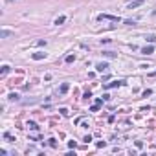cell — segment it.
Returning <instances> with one entry per match:
<instances>
[{
    "instance_id": "6da1fadb",
    "label": "cell",
    "mask_w": 156,
    "mask_h": 156,
    "mask_svg": "<svg viewBox=\"0 0 156 156\" xmlns=\"http://www.w3.org/2000/svg\"><path fill=\"white\" fill-rule=\"evenodd\" d=\"M99 20H112V22H119V17H112V15H105V13H101V15L97 17Z\"/></svg>"
},
{
    "instance_id": "7a4b0ae2",
    "label": "cell",
    "mask_w": 156,
    "mask_h": 156,
    "mask_svg": "<svg viewBox=\"0 0 156 156\" xmlns=\"http://www.w3.org/2000/svg\"><path fill=\"white\" fill-rule=\"evenodd\" d=\"M125 81H112V83H107L105 88H118V86H123Z\"/></svg>"
},
{
    "instance_id": "3957f363",
    "label": "cell",
    "mask_w": 156,
    "mask_h": 156,
    "mask_svg": "<svg viewBox=\"0 0 156 156\" xmlns=\"http://www.w3.org/2000/svg\"><path fill=\"white\" fill-rule=\"evenodd\" d=\"M143 4V0H132L130 4L127 6V9H134V8H138V6H141Z\"/></svg>"
},
{
    "instance_id": "277c9868",
    "label": "cell",
    "mask_w": 156,
    "mask_h": 156,
    "mask_svg": "<svg viewBox=\"0 0 156 156\" xmlns=\"http://www.w3.org/2000/svg\"><path fill=\"white\" fill-rule=\"evenodd\" d=\"M95 68H97V72H105L108 68V64L107 62H97V64H95Z\"/></svg>"
},
{
    "instance_id": "5b68a950",
    "label": "cell",
    "mask_w": 156,
    "mask_h": 156,
    "mask_svg": "<svg viewBox=\"0 0 156 156\" xmlns=\"http://www.w3.org/2000/svg\"><path fill=\"white\" fill-rule=\"evenodd\" d=\"M152 52H154L152 46H145V48H141V53H143V55H151Z\"/></svg>"
},
{
    "instance_id": "8992f818",
    "label": "cell",
    "mask_w": 156,
    "mask_h": 156,
    "mask_svg": "<svg viewBox=\"0 0 156 156\" xmlns=\"http://www.w3.org/2000/svg\"><path fill=\"white\" fill-rule=\"evenodd\" d=\"M44 57H46L44 52H37V53H33V59H35V61H41V59H44Z\"/></svg>"
},
{
    "instance_id": "52a82bcc",
    "label": "cell",
    "mask_w": 156,
    "mask_h": 156,
    "mask_svg": "<svg viewBox=\"0 0 156 156\" xmlns=\"http://www.w3.org/2000/svg\"><path fill=\"white\" fill-rule=\"evenodd\" d=\"M13 33L11 31H8V29H2V31H0V39H8V37H11Z\"/></svg>"
},
{
    "instance_id": "ba28073f",
    "label": "cell",
    "mask_w": 156,
    "mask_h": 156,
    "mask_svg": "<svg viewBox=\"0 0 156 156\" xmlns=\"http://www.w3.org/2000/svg\"><path fill=\"white\" fill-rule=\"evenodd\" d=\"M64 20H66V17H64V15H61V17H57V18H55V24L61 26V24H64Z\"/></svg>"
},
{
    "instance_id": "9c48e42d",
    "label": "cell",
    "mask_w": 156,
    "mask_h": 156,
    "mask_svg": "<svg viewBox=\"0 0 156 156\" xmlns=\"http://www.w3.org/2000/svg\"><path fill=\"white\" fill-rule=\"evenodd\" d=\"M145 41L151 42V44H156V35H149V37H145Z\"/></svg>"
},
{
    "instance_id": "30bf717a",
    "label": "cell",
    "mask_w": 156,
    "mask_h": 156,
    "mask_svg": "<svg viewBox=\"0 0 156 156\" xmlns=\"http://www.w3.org/2000/svg\"><path fill=\"white\" fill-rule=\"evenodd\" d=\"M68 88H70V85H68V83H62V86H61V94H66V92H68Z\"/></svg>"
},
{
    "instance_id": "8fae6325",
    "label": "cell",
    "mask_w": 156,
    "mask_h": 156,
    "mask_svg": "<svg viewBox=\"0 0 156 156\" xmlns=\"http://www.w3.org/2000/svg\"><path fill=\"white\" fill-rule=\"evenodd\" d=\"M103 55H105V57H108V59H114V57H116L114 52H103Z\"/></svg>"
},
{
    "instance_id": "7c38bea8",
    "label": "cell",
    "mask_w": 156,
    "mask_h": 156,
    "mask_svg": "<svg viewBox=\"0 0 156 156\" xmlns=\"http://www.w3.org/2000/svg\"><path fill=\"white\" fill-rule=\"evenodd\" d=\"M48 143H50V147H57V141H55V138H50V140H48Z\"/></svg>"
},
{
    "instance_id": "4fadbf2b",
    "label": "cell",
    "mask_w": 156,
    "mask_h": 156,
    "mask_svg": "<svg viewBox=\"0 0 156 156\" xmlns=\"http://www.w3.org/2000/svg\"><path fill=\"white\" fill-rule=\"evenodd\" d=\"M8 72H9V66H8V64H4V66H2V70H0V74H2V75H6Z\"/></svg>"
},
{
    "instance_id": "5bb4252c",
    "label": "cell",
    "mask_w": 156,
    "mask_h": 156,
    "mask_svg": "<svg viewBox=\"0 0 156 156\" xmlns=\"http://www.w3.org/2000/svg\"><path fill=\"white\" fill-rule=\"evenodd\" d=\"M28 127L31 129V130H37V129H39V127H37V123H33V121H29V123H28Z\"/></svg>"
},
{
    "instance_id": "9a60e30c",
    "label": "cell",
    "mask_w": 156,
    "mask_h": 156,
    "mask_svg": "<svg viewBox=\"0 0 156 156\" xmlns=\"http://www.w3.org/2000/svg\"><path fill=\"white\" fill-rule=\"evenodd\" d=\"M75 61V55H68V57H66V62H74Z\"/></svg>"
},
{
    "instance_id": "2e32d148",
    "label": "cell",
    "mask_w": 156,
    "mask_h": 156,
    "mask_svg": "<svg viewBox=\"0 0 156 156\" xmlns=\"http://www.w3.org/2000/svg\"><path fill=\"white\" fill-rule=\"evenodd\" d=\"M9 99H11V101H17V99H18V94H9Z\"/></svg>"
},
{
    "instance_id": "e0dca14e",
    "label": "cell",
    "mask_w": 156,
    "mask_h": 156,
    "mask_svg": "<svg viewBox=\"0 0 156 156\" xmlns=\"http://www.w3.org/2000/svg\"><path fill=\"white\" fill-rule=\"evenodd\" d=\"M125 24H127V26H134V24H136V20H130V18H127V20H125Z\"/></svg>"
},
{
    "instance_id": "ac0fdd59",
    "label": "cell",
    "mask_w": 156,
    "mask_h": 156,
    "mask_svg": "<svg viewBox=\"0 0 156 156\" xmlns=\"http://www.w3.org/2000/svg\"><path fill=\"white\" fill-rule=\"evenodd\" d=\"M103 101H105L103 97H97V99H95V105H99V107H101V105H103Z\"/></svg>"
},
{
    "instance_id": "d6986e66",
    "label": "cell",
    "mask_w": 156,
    "mask_h": 156,
    "mask_svg": "<svg viewBox=\"0 0 156 156\" xmlns=\"http://www.w3.org/2000/svg\"><path fill=\"white\" fill-rule=\"evenodd\" d=\"M68 147H70V149H75V147H77V143H75V141H68Z\"/></svg>"
},
{
    "instance_id": "ffe728a7",
    "label": "cell",
    "mask_w": 156,
    "mask_h": 156,
    "mask_svg": "<svg viewBox=\"0 0 156 156\" xmlns=\"http://www.w3.org/2000/svg\"><path fill=\"white\" fill-rule=\"evenodd\" d=\"M59 112H61L62 116H68V110H66V108H61V110H59Z\"/></svg>"
},
{
    "instance_id": "44dd1931",
    "label": "cell",
    "mask_w": 156,
    "mask_h": 156,
    "mask_svg": "<svg viewBox=\"0 0 156 156\" xmlns=\"http://www.w3.org/2000/svg\"><path fill=\"white\" fill-rule=\"evenodd\" d=\"M151 94H152V90H149V88H147V90L143 92V95H145V97H147V95H151Z\"/></svg>"
},
{
    "instance_id": "7402d4cb",
    "label": "cell",
    "mask_w": 156,
    "mask_h": 156,
    "mask_svg": "<svg viewBox=\"0 0 156 156\" xmlns=\"http://www.w3.org/2000/svg\"><path fill=\"white\" fill-rule=\"evenodd\" d=\"M6 2H8V4H11V2H15V0H6Z\"/></svg>"
}]
</instances>
